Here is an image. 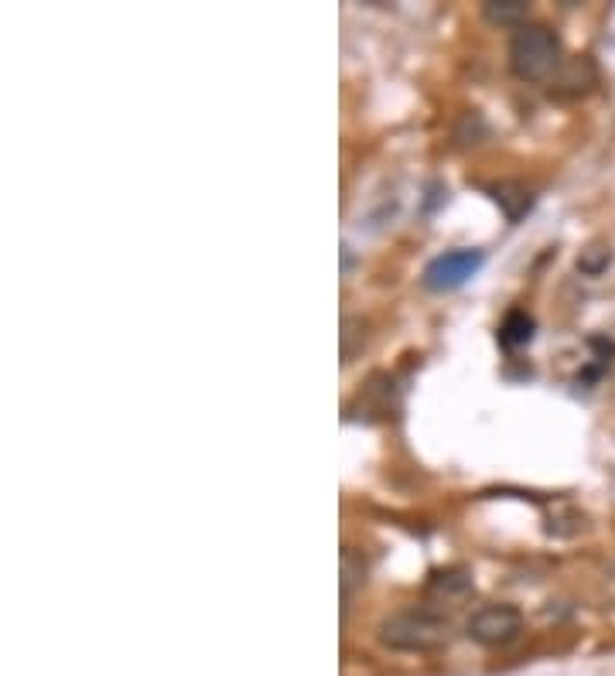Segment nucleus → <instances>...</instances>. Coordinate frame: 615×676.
<instances>
[{"instance_id": "nucleus-1", "label": "nucleus", "mask_w": 615, "mask_h": 676, "mask_svg": "<svg viewBox=\"0 0 615 676\" xmlns=\"http://www.w3.org/2000/svg\"><path fill=\"white\" fill-rule=\"evenodd\" d=\"M451 619L438 608H404L380 622V642L396 653H435L448 645Z\"/></svg>"}, {"instance_id": "nucleus-2", "label": "nucleus", "mask_w": 615, "mask_h": 676, "mask_svg": "<svg viewBox=\"0 0 615 676\" xmlns=\"http://www.w3.org/2000/svg\"><path fill=\"white\" fill-rule=\"evenodd\" d=\"M561 38L547 24H523L510 42V69L519 82H550L564 66Z\"/></svg>"}, {"instance_id": "nucleus-3", "label": "nucleus", "mask_w": 615, "mask_h": 676, "mask_svg": "<svg viewBox=\"0 0 615 676\" xmlns=\"http://www.w3.org/2000/svg\"><path fill=\"white\" fill-rule=\"evenodd\" d=\"M466 632L472 642L485 645V650H500V645H510L523 632V611L506 601L482 605L469 619Z\"/></svg>"}, {"instance_id": "nucleus-4", "label": "nucleus", "mask_w": 615, "mask_h": 676, "mask_svg": "<svg viewBox=\"0 0 615 676\" xmlns=\"http://www.w3.org/2000/svg\"><path fill=\"white\" fill-rule=\"evenodd\" d=\"M482 263H485L482 250H448L424 267V284L431 291H455L466 284L469 277H476Z\"/></svg>"}, {"instance_id": "nucleus-5", "label": "nucleus", "mask_w": 615, "mask_h": 676, "mask_svg": "<svg viewBox=\"0 0 615 676\" xmlns=\"http://www.w3.org/2000/svg\"><path fill=\"white\" fill-rule=\"evenodd\" d=\"M599 86V66L592 61V55H574L568 58L561 72L547 82L550 97H561V100H578V97H589V92Z\"/></svg>"}, {"instance_id": "nucleus-6", "label": "nucleus", "mask_w": 615, "mask_h": 676, "mask_svg": "<svg viewBox=\"0 0 615 676\" xmlns=\"http://www.w3.org/2000/svg\"><path fill=\"white\" fill-rule=\"evenodd\" d=\"M476 595V584H472V574L461 571V567H448V571H435L424 588V598L431 601V608L445 611L448 608H458L466 605L469 598Z\"/></svg>"}, {"instance_id": "nucleus-7", "label": "nucleus", "mask_w": 615, "mask_h": 676, "mask_svg": "<svg viewBox=\"0 0 615 676\" xmlns=\"http://www.w3.org/2000/svg\"><path fill=\"white\" fill-rule=\"evenodd\" d=\"M527 14H530L527 0H485V4H482V18L492 27H513V31H519L523 24H527Z\"/></svg>"}, {"instance_id": "nucleus-8", "label": "nucleus", "mask_w": 615, "mask_h": 676, "mask_svg": "<svg viewBox=\"0 0 615 676\" xmlns=\"http://www.w3.org/2000/svg\"><path fill=\"white\" fill-rule=\"evenodd\" d=\"M534 328H537V322L527 315V312H510L506 318H503V325H500V342L506 346V349H519V346H527L530 338H534Z\"/></svg>"}, {"instance_id": "nucleus-9", "label": "nucleus", "mask_w": 615, "mask_h": 676, "mask_svg": "<svg viewBox=\"0 0 615 676\" xmlns=\"http://www.w3.org/2000/svg\"><path fill=\"white\" fill-rule=\"evenodd\" d=\"M492 195H496V202L506 209V215H510V223H516L523 212H530V205H534V195L523 189V184H513V181H503V184H496V189H492Z\"/></svg>"}, {"instance_id": "nucleus-10", "label": "nucleus", "mask_w": 615, "mask_h": 676, "mask_svg": "<svg viewBox=\"0 0 615 676\" xmlns=\"http://www.w3.org/2000/svg\"><path fill=\"white\" fill-rule=\"evenodd\" d=\"M608 263H612V246H602V243L589 246V250H581V257H578V270L589 273V277L605 273Z\"/></svg>"}]
</instances>
